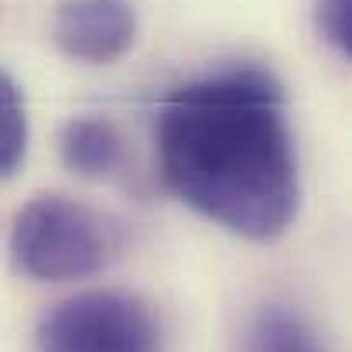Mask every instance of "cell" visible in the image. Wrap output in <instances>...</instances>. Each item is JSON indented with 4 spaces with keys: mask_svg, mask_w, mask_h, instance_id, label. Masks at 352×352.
<instances>
[{
    "mask_svg": "<svg viewBox=\"0 0 352 352\" xmlns=\"http://www.w3.org/2000/svg\"><path fill=\"white\" fill-rule=\"evenodd\" d=\"M38 352H161V325L126 291H82L45 311Z\"/></svg>",
    "mask_w": 352,
    "mask_h": 352,
    "instance_id": "3",
    "label": "cell"
},
{
    "mask_svg": "<svg viewBox=\"0 0 352 352\" xmlns=\"http://www.w3.org/2000/svg\"><path fill=\"white\" fill-rule=\"evenodd\" d=\"M58 154L69 171H76L79 178H93V182L113 178L126 161L120 130L110 120L100 117L69 120L58 133Z\"/></svg>",
    "mask_w": 352,
    "mask_h": 352,
    "instance_id": "5",
    "label": "cell"
},
{
    "mask_svg": "<svg viewBox=\"0 0 352 352\" xmlns=\"http://www.w3.org/2000/svg\"><path fill=\"white\" fill-rule=\"evenodd\" d=\"M55 45L86 65H107L137 38V10L130 0H58L52 14Z\"/></svg>",
    "mask_w": 352,
    "mask_h": 352,
    "instance_id": "4",
    "label": "cell"
},
{
    "mask_svg": "<svg viewBox=\"0 0 352 352\" xmlns=\"http://www.w3.org/2000/svg\"><path fill=\"white\" fill-rule=\"evenodd\" d=\"M315 28L332 52L352 58V0H315Z\"/></svg>",
    "mask_w": 352,
    "mask_h": 352,
    "instance_id": "8",
    "label": "cell"
},
{
    "mask_svg": "<svg viewBox=\"0 0 352 352\" xmlns=\"http://www.w3.org/2000/svg\"><path fill=\"white\" fill-rule=\"evenodd\" d=\"M239 352H325L318 332L287 305H263L246 318Z\"/></svg>",
    "mask_w": 352,
    "mask_h": 352,
    "instance_id": "6",
    "label": "cell"
},
{
    "mask_svg": "<svg viewBox=\"0 0 352 352\" xmlns=\"http://www.w3.org/2000/svg\"><path fill=\"white\" fill-rule=\"evenodd\" d=\"M120 239L107 216L69 195H34L17 209L7 250L14 267L34 280H82L100 274Z\"/></svg>",
    "mask_w": 352,
    "mask_h": 352,
    "instance_id": "2",
    "label": "cell"
},
{
    "mask_svg": "<svg viewBox=\"0 0 352 352\" xmlns=\"http://www.w3.org/2000/svg\"><path fill=\"white\" fill-rule=\"evenodd\" d=\"M28 151V110L17 82L0 69V178L14 175Z\"/></svg>",
    "mask_w": 352,
    "mask_h": 352,
    "instance_id": "7",
    "label": "cell"
},
{
    "mask_svg": "<svg viewBox=\"0 0 352 352\" xmlns=\"http://www.w3.org/2000/svg\"><path fill=\"white\" fill-rule=\"evenodd\" d=\"M157 157L185 206L243 239H277L298 216V154L284 93L256 65L178 86L157 113Z\"/></svg>",
    "mask_w": 352,
    "mask_h": 352,
    "instance_id": "1",
    "label": "cell"
}]
</instances>
